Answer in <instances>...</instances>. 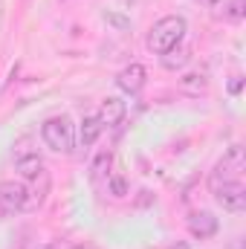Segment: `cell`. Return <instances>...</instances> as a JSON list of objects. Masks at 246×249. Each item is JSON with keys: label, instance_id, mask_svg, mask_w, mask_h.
Instances as JSON below:
<instances>
[{"label": "cell", "instance_id": "9", "mask_svg": "<svg viewBox=\"0 0 246 249\" xmlns=\"http://www.w3.org/2000/svg\"><path fill=\"white\" fill-rule=\"evenodd\" d=\"M102 130H105V124L99 122V116H96V113L84 116V119H81V127H78V142H81V148L96 145V142H99V136H102Z\"/></svg>", "mask_w": 246, "mask_h": 249}, {"label": "cell", "instance_id": "19", "mask_svg": "<svg viewBox=\"0 0 246 249\" xmlns=\"http://www.w3.org/2000/svg\"><path fill=\"white\" fill-rule=\"evenodd\" d=\"M47 249H53V247H47Z\"/></svg>", "mask_w": 246, "mask_h": 249}, {"label": "cell", "instance_id": "15", "mask_svg": "<svg viewBox=\"0 0 246 249\" xmlns=\"http://www.w3.org/2000/svg\"><path fill=\"white\" fill-rule=\"evenodd\" d=\"M15 160H20V157H29V154H38L35 148H32V136H20L18 142H15Z\"/></svg>", "mask_w": 246, "mask_h": 249}, {"label": "cell", "instance_id": "17", "mask_svg": "<svg viewBox=\"0 0 246 249\" xmlns=\"http://www.w3.org/2000/svg\"><path fill=\"white\" fill-rule=\"evenodd\" d=\"M229 90H232V93H238V90H241V75H235V81L229 84Z\"/></svg>", "mask_w": 246, "mask_h": 249}, {"label": "cell", "instance_id": "2", "mask_svg": "<svg viewBox=\"0 0 246 249\" xmlns=\"http://www.w3.org/2000/svg\"><path fill=\"white\" fill-rule=\"evenodd\" d=\"M244 171H246V154L241 145H232L223 160L214 165L211 177H209V188H220L229 183H244Z\"/></svg>", "mask_w": 246, "mask_h": 249}, {"label": "cell", "instance_id": "16", "mask_svg": "<svg viewBox=\"0 0 246 249\" xmlns=\"http://www.w3.org/2000/svg\"><path fill=\"white\" fill-rule=\"evenodd\" d=\"M244 6H246V0H229V6H226V18H229V20H241V18L246 15Z\"/></svg>", "mask_w": 246, "mask_h": 249}, {"label": "cell", "instance_id": "13", "mask_svg": "<svg viewBox=\"0 0 246 249\" xmlns=\"http://www.w3.org/2000/svg\"><path fill=\"white\" fill-rule=\"evenodd\" d=\"M185 64H188V53H185L183 47H174V50H168V53L162 55V67L171 70V72H174L177 67H185Z\"/></svg>", "mask_w": 246, "mask_h": 249}, {"label": "cell", "instance_id": "12", "mask_svg": "<svg viewBox=\"0 0 246 249\" xmlns=\"http://www.w3.org/2000/svg\"><path fill=\"white\" fill-rule=\"evenodd\" d=\"M110 165H113V151H99V157L90 165L93 180H107L110 177Z\"/></svg>", "mask_w": 246, "mask_h": 249}, {"label": "cell", "instance_id": "14", "mask_svg": "<svg viewBox=\"0 0 246 249\" xmlns=\"http://www.w3.org/2000/svg\"><path fill=\"white\" fill-rule=\"evenodd\" d=\"M107 191H110L113 197H124V194L130 191V186H127V180H124V177L110 174V177H107Z\"/></svg>", "mask_w": 246, "mask_h": 249}, {"label": "cell", "instance_id": "11", "mask_svg": "<svg viewBox=\"0 0 246 249\" xmlns=\"http://www.w3.org/2000/svg\"><path fill=\"white\" fill-rule=\"evenodd\" d=\"M206 87H209V75L206 72H188L180 78V90L188 93V96H200V93H206Z\"/></svg>", "mask_w": 246, "mask_h": 249}, {"label": "cell", "instance_id": "5", "mask_svg": "<svg viewBox=\"0 0 246 249\" xmlns=\"http://www.w3.org/2000/svg\"><path fill=\"white\" fill-rule=\"evenodd\" d=\"M217 206H223V212H244L246 209V186L244 183H229V186H220V188H211Z\"/></svg>", "mask_w": 246, "mask_h": 249}, {"label": "cell", "instance_id": "1", "mask_svg": "<svg viewBox=\"0 0 246 249\" xmlns=\"http://www.w3.org/2000/svg\"><path fill=\"white\" fill-rule=\"evenodd\" d=\"M185 32H188V23H185L183 15H165V18H159L151 26L148 38H145V47L154 55H165L168 50H174V47L183 44Z\"/></svg>", "mask_w": 246, "mask_h": 249}, {"label": "cell", "instance_id": "3", "mask_svg": "<svg viewBox=\"0 0 246 249\" xmlns=\"http://www.w3.org/2000/svg\"><path fill=\"white\" fill-rule=\"evenodd\" d=\"M41 139L50 151L70 154L72 145H75V124L70 122V116H50L41 124Z\"/></svg>", "mask_w": 246, "mask_h": 249}, {"label": "cell", "instance_id": "18", "mask_svg": "<svg viewBox=\"0 0 246 249\" xmlns=\"http://www.w3.org/2000/svg\"><path fill=\"white\" fill-rule=\"evenodd\" d=\"M171 249H188V247H185V244H180V247H171Z\"/></svg>", "mask_w": 246, "mask_h": 249}, {"label": "cell", "instance_id": "6", "mask_svg": "<svg viewBox=\"0 0 246 249\" xmlns=\"http://www.w3.org/2000/svg\"><path fill=\"white\" fill-rule=\"evenodd\" d=\"M145 81H148V72H145L142 64H136V61L122 67V70L116 72V87H119L122 93H127V96H136V93L145 87Z\"/></svg>", "mask_w": 246, "mask_h": 249}, {"label": "cell", "instance_id": "8", "mask_svg": "<svg viewBox=\"0 0 246 249\" xmlns=\"http://www.w3.org/2000/svg\"><path fill=\"white\" fill-rule=\"evenodd\" d=\"M124 113H127V105H124L119 96H107L105 102H102V107H99V122L105 124V127H113V124H119L124 119Z\"/></svg>", "mask_w": 246, "mask_h": 249}, {"label": "cell", "instance_id": "7", "mask_svg": "<svg viewBox=\"0 0 246 249\" xmlns=\"http://www.w3.org/2000/svg\"><path fill=\"white\" fill-rule=\"evenodd\" d=\"M217 229H220V223L211 212H191L188 214V232L194 238H200V241L211 238V235H217Z\"/></svg>", "mask_w": 246, "mask_h": 249}, {"label": "cell", "instance_id": "4", "mask_svg": "<svg viewBox=\"0 0 246 249\" xmlns=\"http://www.w3.org/2000/svg\"><path fill=\"white\" fill-rule=\"evenodd\" d=\"M29 209H35V200H32V191L23 183H15V180L0 183V220L9 214L29 212Z\"/></svg>", "mask_w": 246, "mask_h": 249}, {"label": "cell", "instance_id": "10", "mask_svg": "<svg viewBox=\"0 0 246 249\" xmlns=\"http://www.w3.org/2000/svg\"><path fill=\"white\" fill-rule=\"evenodd\" d=\"M15 168H18V174H20L23 180H29V183L47 174V171H44V160H41L38 154H29V157H20V160H15Z\"/></svg>", "mask_w": 246, "mask_h": 249}]
</instances>
